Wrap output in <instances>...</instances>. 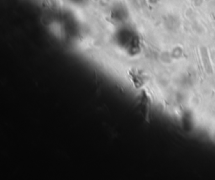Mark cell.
Wrapping results in <instances>:
<instances>
[{"mask_svg": "<svg viewBox=\"0 0 215 180\" xmlns=\"http://www.w3.org/2000/svg\"><path fill=\"white\" fill-rule=\"evenodd\" d=\"M150 95L145 89H143L141 92V97H140V106H141V113L143 114L144 117L146 119V120H149V116H150Z\"/></svg>", "mask_w": 215, "mask_h": 180, "instance_id": "cell-1", "label": "cell"}]
</instances>
